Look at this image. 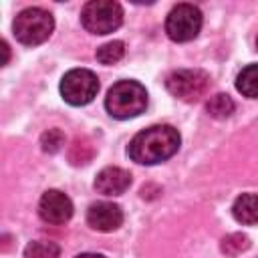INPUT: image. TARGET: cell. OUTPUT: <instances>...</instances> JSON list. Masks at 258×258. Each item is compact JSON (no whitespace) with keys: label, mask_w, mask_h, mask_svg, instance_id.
<instances>
[{"label":"cell","mask_w":258,"mask_h":258,"mask_svg":"<svg viewBox=\"0 0 258 258\" xmlns=\"http://www.w3.org/2000/svg\"><path fill=\"white\" fill-rule=\"evenodd\" d=\"M181 137L171 125H151L139 131L129 143V157L141 165H155L169 159L179 149Z\"/></svg>","instance_id":"cell-1"},{"label":"cell","mask_w":258,"mask_h":258,"mask_svg":"<svg viewBox=\"0 0 258 258\" xmlns=\"http://www.w3.org/2000/svg\"><path fill=\"white\" fill-rule=\"evenodd\" d=\"M147 107V91L137 81H117L107 97H105V109L115 119H131L145 111Z\"/></svg>","instance_id":"cell-2"},{"label":"cell","mask_w":258,"mask_h":258,"mask_svg":"<svg viewBox=\"0 0 258 258\" xmlns=\"http://www.w3.org/2000/svg\"><path fill=\"white\" fill-rule=\"evenodd\" d=\"M54 28V20L50 16V12L42 10V8H24L22 12H18V16L12 22V30L18 42L26 44V46H36L42 44Z\"/></svg>","instance_id":"cell-3"},{"label":"cell","mask_w":258,"mask_h":258,"mask_svg":"<svg viewBox=\"0 0 258 258\" xmlns=\"http://www.w3.org/2000/svg\"><path fill=\"white\" fill-rule=\"evenodd\" d=\"M123 22V8L113 0H91L81 10V24L93 34H109Z\"/></svg>","instance_id":"cell-4"},{"label":"cell","mask_w":258,"mask_h":258,"mask_svg":"<svg viewBox=\"0 0 258 258\" xmlns=\"http://www.w3.org/2000/svg\"><path fill=\"white\" fill-rule=\"evenodd\" d=\"M167 91L185 103L200 101L210 89V75L202 69H179L173 71L165 81Z\"/></svg>","instance_id":"cell-5"},{"label":"cell","mask_w":258,"mask_h":258,"mask_svg":"<svg viewBox=\"0 0 258 258\" xmlns=\"http://www.w3.org/2000/svg\"><path fill=\"white\" fill-rule=\"evenodd\" d=\"M99 93V79L89 69H73L60 79V95L69 105L91 103Z\"/></svg>","instance_id":"cell-6"},{"label":"cell","mask_w":258,"mask_h":258,"mask_svg":"<svg viewBox=\"0 0 258 258\" xmlns=\"http://www.w3.org/2000/svg\"><path fill=\"white\" fill-rule=\"evenodd\" d=\"M202 12L194 4H177L169 10L165 18V32L173 42H187L200 34Z\"/></svg>","instance_id":"cell-7"},{"label":"cell","mask_w":258,"mask_h":258,"mask_svg":"<svg viewBox=\"0 0 258 258\" xmlns=\"http://www.w3.org/2000/svg\"><path fill=\"white\" fill-rule=\"evenodd\" d=\"M38 214L46 224H52V226L67 224L73 216V202L69 200L67 194L58 189H48L42 194L38 202Z\"/></svg>","instance_id":"cell-8"},{"label":"cell","mask_w":258,"mask_h":258,"mask_svg":"<svg viewBox=\"0 0 258 258\" xmlns=\"http://www.w3.org/2000/svg\"><path fill=\"white\" fill-rule=\"evenodd\" d=\"M87 224L97 232H113L123 224V210L113 202H97L87 210Z\"/></svg>","instance_id":"cell-9"},{"label":"cell","mask_w":258,"mask_h":258,"mask_svg":"<svg viewBox=\"0 0 258 258\" xmlns=\"http://www.w3.org/2000/svg\"><path fill=\"white\" fill-rule=\"evenodd\" d=\"M131 185V173L123 167H105L95 177V189L103 196H121Z\"/></svg>","instance_id":"cell-10"},{"label":"cell","mask_w":258,"mask_h":258,"mask_svg":"<svg viewBox=\"0 0 258 258\" xmlns=\"http://www.w3.org/2000/svg\"><path fill=\"white\" fill-rule=\"evenodd\" d=\"M232 214H234L236 222H240L244 226L258 224V196L256 194L238 196L232 206Z\"/></svg>","instance_id":"cell-11"},{"label":"cell","mask_w":258,"mask_h":258,"mask_svg":"<svg viewBox=\"0 0 258 258\" xmlns=\"http://www.w3.org/2000/svg\"><path fill=\"white\" fill-rule=\"evenodd\" d=\"M236 89L248 99H258V64H248L238 73Z\"/></svg>","instance_id":"cell-12"},{"label":"cell","mask_w":258,"mask_h":258,"mask_svg":"<svg viewBox=\"0 0 258 258\" xmlns=\"http://www.w3.org/2000/svg\"><path fill=\"white\" fill-rule=\"evenodd\" d=\"M67 155L73 165H87L95 157V145L89 137H75Z\"/></svg>","instance_id":"cell-13"},{"label":"cell","mask_w":258,"mask_h":258,"mask_svg":"<svg viewBox=\"0 0 258 258\" xmlns=\"http://www.w3.org/2000/svg\"><path fill=\"white\" fill-rule=\"evenodd\" d=\"M234 109H236V105H234L232 97L224 95V93H218V95L210 97V101L206 103V111L214 119H228L234 113Z\"/></svg>","instance_id":"cell-14"},{"label":"cell","mask_w":258,"mask_h":258,"mask_svg":"<svg viewBox=\"0 0 258 258\" xmlns=\"http://www.w3.org/2000/svg\"><path fill=\"white\" fill-rule=\"evenodd\" d=\"M60 248L52 240H34L24 248V258H58Z\"/></svg>","instance_id":"cell-15"},{"label":"cell","mask_w":258,"mask_h":258,"mask_svg":"<svg viewBox=\"0 0 258 258\" xmlns=\"http://www.w3.org/2000/svg\"><path fill=\"white\" fill-rule=\"evenodd\" d=\"M123 54H125V44L121 40H111L97 48V60L103 64H115L123 58Z\"/></svg>","instance_id":"cell-16"},{"label":"cell","mask_w":258,"mask_h":258,"mask_svg":"<svg viewBox=\"0 0 258 258\" xmlns=\"http://www.w3.org/2000/svg\"><path fill=\"white\" fill-rule=\"evenodd\" d=\"M220 248H222V252H224L226 256H238V254H242V252H246V250L250 248V238H248L246 234L236 232V234L226 236V238L222 240Z\"/></svg>","instance_id":"cell-17"},{"label":"cell","mask_w":258,"mask_h":258,"mask_svg":"<svg viewBox=\"0 0 258 258\" xmlns=\"http://www.w3.org/2000/svg\"><path fill=\"white\" fill-rule=\"evenodd\" d=\"M40 145H42V151L46 153H56L62 145H64V135L60 129H48L40 135Z\"/></svg>","instance_id":"cell-18"},{"label":"cell","mask_w":258,"mask_h":258,"mask_svg":"<svg viewBox=\"0 0 258 258\" xmlns=\"http://www.w3.org/2000/svg\"><path fill=\"white\" fill-rule=\"evenodd\" d=\"M0 46H2V52H4V60H2V64H6V62H8V56H10L8 42H6V40H2V42H0Z\"/></svg>","instance_id":"cell-19"},{"label":"cell","mask_w":258,"mask_h":258,"mask_svg":"<svg viewBox=\"0 0 258 258\" xmlns=\"http://www.w3.org/2000/svg\"><path fill=\"white\" fill-rule=\"evenodd\" d=\"M75 258H105L103 254H93V252H85V254H79Z\"/></svg>","instance_id":"cell-20"},{"label":"cell","mask_w":258,"mask_h":258,"mask_svg":"<svg viewBox=\"0 0 258 258\" xmlns=\"http://www.w3.org/2000/svg\"><path fill=\"white\" fill-rule=\"evenodd\" d=\"M256 48H258V40H256Z\"/></svg>","instance_id":"cell-21"}]
</instances>
